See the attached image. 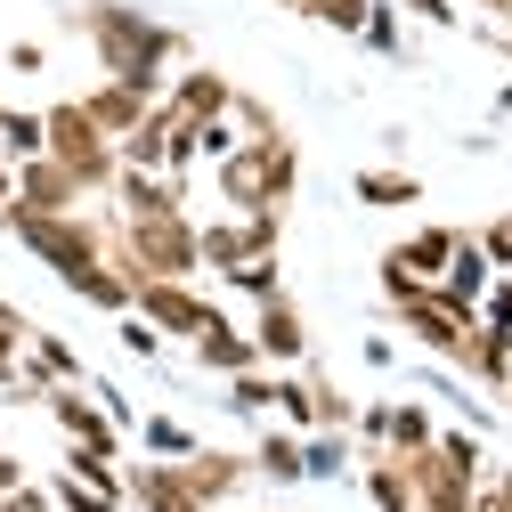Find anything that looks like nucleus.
<instances>
[{
    "label": "nucleus",
    "instance_id": "nucleus-46",
    "mask_svg": "<svg viewBox=\"0 0 512 512\" xmlns=\"http://www.w3.org/2000/svg\"><path fill=\"white\" fill-rule=\"evenodd\" d=\"M496 399H504V415H512V382H504V391H496Z\"/></svg>",
    "mask_w": 512,
    "mask_h": 512
},
{
    "label": "nucleus",
    "instance_id": "nucleus-25",
    "mask_svg": "<svg viewBox=\"0 0 512 512\" xmlns=\"http://www.w3.org/2000/svg\"><path fill=\"white\" fill-rule=\"evenodd\" d=\"M358 464L350 431H301V480H342Z\"/></svg>",
    "mask_w": 512,
    "mask_h": 512
},
{
    "label": "nucleus",
    "instance_id": "nucleus-32",
    "mask_svg": "<svg viewBox=\"0 0 512 512\" xmlns=\"http://www.w3.org/2000/svg\"><path fill=\"white\" fill-rule=\"evenodd\" d=\"M309 391H317V431H350L358 423V399L342 391L334 374H309Z\"/></svg>",
    "mask_w": 512,
    "mask_h": 512
},
{
    "label": "nucleus",
    "instance_id": "nucleus-39",
    "mask_svg": "<svg viewBox=\"0 0 512 512\" xmlns=\"http://www.w3.org/2000/svg\"><path fill=\"white\" fill-rule=\"evenodd\" d=\"M399 17H423V25H439V33H456V25H464L456 0H399Z\"/></svg>",
    "mask_w": 512,
    "mask_h": 512
},
{
    "label": "nucleus",
    "instance_id": "nucleus-7",
    "mask_svg": "<svg viewBox=\"0 0 512 512\" xmlns=\"http://www.w3.org/2000/svg\"><path fill=\"white\" fill-rule=\"evenodd\" d=\"M155 334H179V342H196L212 317H220V301L196 285V277H139V301H131Z\"/></svg>",
    "mask_w": 512,
    "mask_h": 512
},
{
    "label": "nucleus",
    "instance_id": "nucleus-37",
    "mask_svg": "<svg viewBox=\"0 0 512 512\" xmlns=\"http://www.w3.org/2000/svg\"><path fill=\"white\" fill-rule=\"evenodd\" d=\"M431 447H439L447 464H464V472H488V447H480V431H439Z\"/></svg>",
    "mask_w": 512,
    "mask_h": 512
},
{
    "label": "nucleus",
    "instance_id": "nucleus-20",
    "mask_svg": "<svg viewBox=\"0 0 512 512\" xmlns=\"http://www.w3.org/2000/svg\"><path fill=\"white\" fill-rule=\"evenodd\" d=\"M66 293H74V301H90V309H106V317H122V309L139 301V277L106 252V261H90V269H74V277H66Z\"/></svg>",
    "mask_w": 512,
    "mask_h": 512
},
{
    "label": "nucleus",
    "instance_id": "nucleus-22",
    "mask_svg": "<svg viewBox=\"0 0 512 512\" xmlns=\"http://www.w3.org/2000/svg\"><path fill=\"white\" fill-rule=\"evenodd\" d=\"M464 382H480V391H504L512 382V334L504 326H472V342H464V366H456Z\"/></svg>",
    "mask_w": 512,
    "mask_h": 512
},
{
    "label": "nucleus",
    "instance_id": "nucleus-30",
    "mask_svg": "<svg viewBox=\"0 0 512 512\" xmlns=\"http://www.w3.org/2000/svg\"><path fill=\"white\" fill-rule=\"evenodd\" d=\"M220 285H228V293H244V301H269V293H285V269H277V252H261V261L228 269Z\"/></svg>",
    "mask_w": 512,
    "mask_h": 512
},
{
    "label": "nucleus",
    "instance_id": "nucleus-42",
    "mask_svg": "<svg viewBox=\"0 0 512 512\" xmlns=\"http://www.w3.org/2000/svg\"><path fill=\"white\" fill-rule=\"evenodd\" d=\"M9 66H17V74H41L49 49H41V41H9Z\"/></svg>",
    "mask_w": 512,
    "mask_h": 512
},
{
    "label": "nucleus",
    "instance_id": "nucleus-21",
    "mask_svg": "<svg viewBox=\"0 0 512 512\" xmlns=\"http://www.w3.org/2000/svg\"><path fill=\"white\" fill-rule=\"evenodd\" d=\"M350 196L366 212H407V204H423V179L415 171H391V163H366V171H350Z\"/></svg>",
    "mask_w": 512,
    "mask_h": 512
},
{
    "label": "nucleus",
    "instance_id": "nucleus-49",
    "mask_svg": "<svg viewBox=\"0 0 512 512\" xmlns=\"http://www.w3.org/2000/svg\"><path fill=\"white\" fill-rule=\"evenodd\" d=\"M220 512H244V504H220Z\"/></svg>",
    "mask_w": 512,
    "mask_h": 512
},
{
    "label": "nucleus",
    "instance_id": "nucleus-16",
    "mask_svg": "<svg viewBox=\"0 0 512 512\" xmlns=\"http://www.w3.org/2000/svg\"><path fill=\"white\" fill-rule=\"evenodd\" d=\"M179 472H187V488L204 496V512H220V504H236V488L252 480V456H228V447H196V456H179Z\"/></svg>",
    "mask_w": 512,
    "mask_h": 512
},
{
    "label": "nucleus",
    "instance_id": "nucleus-29",
    "mask_svg": "<svg viewBox=\"0 0 512 512\" xmlns=\"http://www.w3.org/2000/svg\"><path fill=\"white\" fill-rule=\"evenodd\" d=\"M358 41H366L374 57H407V17H399V0H374L366 25H358Z\"/></svg>",
    "mask_w": 512,
    "mask_h": 512
},
{
    "label": "nucleus",
    "instance_id": "nucleus-6",
    "mask_svg": "<svg viewBox=\"0 0 512 512\" xmlns=\"http://www.w3.org/2000/svg\"><path fill=\"white\" fill-rule=\"evenodd\" d=\"M285 236V212H228V220H196V244H204V269L228 277L244 261H261V252H277Z\"/></svg>",
    "mask_w": 512,
    "mask_h": 512
},
{
    "label": "nucleus",
    "instance_id": "nucleus-18",
    "mask_svg": "<svg viewBox=\"0 0 512 512\" xmlns=\"http://www.w3.org/2000/svg\"><path fill=\"white\" fill-rule=\"evenodd\" d=\"M196 366L228 382V374H252V366H261V350H252V334H244V326H236V317L220 309V317H212V326L196 334Z\"/></svg>",
    "mask_w": 512,
    "mask_h": 512
},
{
    "label": "nucleus",
    "instance_id": "nucleus-31",
    "mask_svg": "<svg viewBox=\"0 0 512 512\" xmlns=\"http://www.w3.org/2000/svg\"><path fill=\"white\" fill-rule=\"evenodd\" d=\"M228 415H252V423H269V366H252V374H228Z\"/></svg>",
    "mask_w": 512,
    "mask_h": 512
},
{
    "label": "nucleus",
    "instance_id": "nucleus-12",
    "mask_svg": "<svg viewBox=\"0 0 512 512\" xmlns=\"http://www.w3.org/2000/svg\"><path fill=\"white\" fill-rule=\"evenodd\" d=\"M90 196H82V179L57 163V155H33V163H17V204L9 212H82Z\"/></svg>",
    "mask_w": 512,
    "mask_h": 512
},
{
    "label": "nucleus",
    "instance_id": "nucleus-17",
    "mask_svg": "<svg viewBox=\"0 0 512 512\" xmlns=\"http://www.w3.org/2000/svg\"><path fill=\"white\" fill-rule=\"evenodd\" d=\"M155 98H163V90H147V82H114V74H106L98 90H82V114L98 122L106 139H122V131H139V114H147Z\"/></svg>",
    "mask_w": 512,
    "mask_h": 512
},
{
    "label": "nucleus",
    "instance_id": "nucleus-5",
    "mask_svg": "<svg viewBox=\"0 0 512 512\" xmlns=\"http://www.w3.org/2000/svg\"><path fill=\"white\" fill-rule=\"evenodd\" d=\"M41 114H49V155L82 179V196H106L114 171H122V155H114V139L98 131V122L82 114V98H57V106H41Z\"/></svg>",
    "mask_w": 512,
    "mask_h": 512
},
{
    "label": "nucleus",
    "instance_id": "nucleus-35",
    "mask_svg": "<svg viewBox=\"0 0 512 512\" xmlns=\"http://www.w3.org/2000/svg\"><path fill=\"white\" fill-rule=\"evenodd\" d=\"M228 122H236L244 139H285V122H277V114H269L261 98H244V90H236V106H228Z\"/></svg>",
    "mask_w": 512,
    "mask_h": 512
},
{
    "label": "nucleus",
    "instance_id": "nucleus-48",
    "mask_svg": "<svg viewBox=\"0 0 512 512\" xmlns=\"http://www.w3.org/2000/svg\"><path fill=\"white\" fill-rule=\"evenodd\" d=\"M269 9H301V0H269Z\"/></svg>",
    "mask_w": 512,
    "mask_h": 512
},
{
    "label": "nucleus",
    "instance_id": "nucleus-26",
    "mask_svg": "<svg viewBox=\"0 0 512 512\" xmlns=\"http://www.w3.org/2000/svg\"><path fill=\"white\" fill-rule=\"evenodd\" d=\"M0 155H9V163L49 155V114H33V106H0Z\"/></svg>",
    "mask_w": 512,
    "mask_h": 512
},
{
    "label": "nucleus",
    "instance_id": "nucleus-50",
    "mask_svg": "<svg viewBox=\"0 0 512 512\" xmlns=\"http://www.w3.org/2000/svg\"><path fill=\"white\" fill-rule=\"evenodd\" d=\"M456 9H472V0H456Z\"/></svg>",
    "mask_w": 512,
    "mask_h": 512
},
{
    "label": "nucleus",
    "instance_id": "nucleus-24",
    "mask_svg": "<svg viewBox=\"0 0 512 512\" xmlns=\"http://www.w3.org/2000/svg\"><path fill=\"white\" fill-rule=\"evenodd\" d=\"M447 252H456V228H415V236H399V244H391V261H399L407 277L439 285V269H447Z\"/></svg>",
    "mask_w": 512,
    "mask_h": 512
},
{
    "label": "nucleus",
    "instance_id": "nucleus-36",
    "mask_svg": "<svg viewBox=\"0 0 512 512\" xmlns=\"http://www.w3.org/2000/svg\"><path fill=\"white\" fill-rule=\"evenodd\" d=\"M49 496H57V512H122L114 496H98V488H82L74 472H57V488H49Z\"/></svg>",
    "mask_w": 512,
    "mask_h": 512
},
{
    "label": "nucleus",
    "instance_id": "nucleus-51",
    "mask_svg": "<svg viewBox=\"0 0 512 512\" xmlns=\"http://www.w3.org/2000/svg\"><path fill=\"white\" fill-rule=\"evenodd\" d=\"M504 41H512V25H504Z\"/></svg>",
    "mask_w": 512,
    "mask_h": 512
},
{
    "label": "nucleus",
    "instance_id": "nucleus-15",
    "mask_svg": "<svg viewBox=\"0 0 512 512\" xmlns=\"http://www.w3.org/2000/svg\"><path fill=\"white\" fill-rule=\"evenodd\" d=\"M106 196L122 204V220H155V212H187V179H163V171H139V163H122Z\"/></svg>",
    "mask_w": 512,
    "mask_h": 512
},
{
    "label": "nucleus",
    "instance_id": "nucleus-45",
    "mask_svg": "<svg viewBox=\"0 0 512 512\" xmlns=\"http://www.w3.org/2000/svg\"><path fill=\"white\" fill-rule=\"evenodd\" d=\"M0 204H17V163L0 155Z\"/></svg>",
    "mask_w": 512,
    "mask_h": 512
},
{
    "label": "nucleus",
    "instance_id": "nucleus-41",
    "mask_svg": "<svg viewBox=\"0 0 512 512\" xmlns=\"http://www.w3.org/2000/svg\"><path fill=\"white\" fill-rule=\"evenodd\" d=\"M25 334H33V326H25V309H17V301H0V358H17Z\"/></svg>",
    "mask_w": 512,
    "mask_h": 512
},
{
    "label": "nucleus",
    "instance_id": "nucleus-1",
    "mask_svg": "<svg viewBox=\"0 0 512 512\" xmlns=\"http://www.w3.org/2000/svg\"><path fill=\"white\" fill-rule=\"evenodd\" d=\"M82 41L98 49V74L114 82H147L163 90L171 66H187V33L179 25H155L147 9H131V0H82Z\"/></svg>",
    "mask_w": 512,
    "mask_h": 512
},
{
    "label": "nucleus",
    "instance_id": "nucleus-47",
    "mask_svg": "<svg viewBox=\"0 0 512 512\" xmlns=\"http://www.w3.org/2000/svg\"><path fill=\"white\" fill-rule=\"evenodd\" d=\"M0 236H9V204H0Z\"/></svg>",
    "mask_w": 512,
    "mask_h": 512
},
{
    "label": "nucleus",
    "instance_id": "nucleus-2",
    "mask_svg": "<svg viewBox=\"0 0 512 512\" xmlns=\"http://www.w3.org/2000/svg\"><path fill=\"white\" fill-rule=\"evenodd\" d=\"M212 187L228 212H285L301 187V147L293 139H244L212 163Z\"/></svg>",
    "mask_w": 512,
    "mask_h": 512
},
{
    "label": "nucleus",
    "instance_id": "nucleus-43",
    "mask_svg": "<svg viewBox=\"0 0 512 512\" xmlns=\"http://www.w3.org/2000/svg\"><path fill=\"white\" fill-rule=\"evenodd\" d=\"M366 366H374V374H391V366H399V350L382 342V334H366Z\"/></svg>",
    "mask_w": 512,
    "mask_h": 512
},
{
    "label": "nucleus",
    "instance_id": "nucleus-34",
    "mask_svg": "<svg viewBox=\"0 0 512 512\" xmlns=\"http://www.w3.org/2000/svg\"><path fill=\"white\" fill-rule=\"evenodd\" d=\"M114 342H122V350H131L139 366H155V358H163V334L147 326V317H139V309H122V317H114Z\"/></svg>",
    "mask_w": 512,
    "mask_h": 512
},
{
    "label": "nucleus",
    "instance_id": "nucleus-44",
    "mask_svg": "<svg viewBox=\"0 0 512 512\" xmlns=\"http://www.w3.org/2000/svg\"><path fill=\"white\" fill-rule=\"evenodd\" d=\"M17 480H25V456H0V496H9Z\"/></svg>",
    "mask_w": 512,
    "mask_h": 512
},
{
    "label": "nucleus",
    "instance_id": "nucleus-40",
    "mask_svg": "<svg viewBox=\"0 0 512 512\" xmlns=\"http://www.w3.org/2000/svg\"><path fill=\"white\" fill-rule=\"evenodd\" d=\"M480 252H488L496 269H512V212H496V220L480 228Z\"/></svg>",
    "mask_w": 512,
    "mask_h": 512
},
{
    "label": "nucleus",
    "instance_id": "nucleus-27",
    "mask_svg": "<svg viewBox=\"0 0 512 512\" xmlns=\"http://www.w3.org/2000/svg\"><path fill=\"white\" fill-rule=\"evenodd\" d=\"M366 496H374V512H415L407 464H399V456H366Z\"/></svg>",
    "mask_w": 512,
    "mask_h": 512
},
{
    "label": "nucleus",
    "instance_id": "nucleus-38",
    "mask_svg": "<svg viewBox=\"0 0 512 512\" xmlns=\"http://www.w3.org/2000/svg\"><path fill=\"white\" fill-rule=\"evenodd\" d=\"M472 512H512V464L480 472V496H472Z\"/></svg>",
    "mask_w": 512,
    "mask_h": 512
},
{
    "label": "nucleus",
    "instance_id": "nucleus-3",
    "mask_svg": "<svg viewBox=\"0 0 512 512\" xmlns=\"http://www.w3.org/2000/svg\"><path fill=\"white\" fill-rule=\"evenodd\" d=\"M9 236L33 252L41 269L74 277V269H90V261H106V252H114L122 220H98V212H9Z\"/></svg>",
    "mask_w": 512,
    "mask_h": 512
},
{
    "label": "nucleus",
    "instance_id": "nucleus-28",
    "mask_svg": "<svg viewBox=\"0 0 512 512\" xmlns=\"http://www.w3.org/2000/svg\"><path fill=\"white\" fill-rule=\"evenodd\" d=\"M131 431H139V447H147V456H163V464H179V456H196V447H204V439L187 431L179 415H139Z\"/></svg>",
    "mask_w": 512,
    "mask_h": 512
},
{
    "label": "nucleus",
    "instance_id": "nucleus-9",
    "mask_svg": "<svg viewBox=\"0 0 512 512\" xmlns=\"http://www.w3.org/2000/svg\"><path fill=\"white\" fill-rule=\"evenodd\" d=\"M252 350H261V366H301L309 358V317L293 293H269V301H252Z\"/></svg>",
    "mask_w": 512,
    "mask_h": 512
},
{
    "label": "nucleus",
    "instance_id": "nucleus-19",
    "mask_svg": "<svg viewBox=\"0 0 512 512\" xmlns=\"http://www.w3.org/2000/svg\"><path fill=\"white\" fill-rule=\"evenodd\" d=\"M131 504H139V512H204V496L187 488V472L163 464V456H147V464L131 472Z\"/></svg>",
    "mask_w": 512,
    "mask_h": 512
},
{
    "label": "nucleus",
    "instance_id": "nucleus-4",
    "mask_svg": "<svg viewBox=\"0 0 512 512\" xmlns=\"http://www.w3.org/2000/svg\"><path fill=\"white\" fill-rule=\"evenodd\" d=\"M114 261L131 277H204V244L187 212H155V220H122Z\"/></svg>",
    "mask_w": 512,
    "mask_h": 512
},
{
    "label": "nucleus",
    "instance_id": "nucleus-13",
    "mask_svg": "<svg viewBox=\"0 0 512 512\" xmlns=\"http://www.w3.org/2000/svg\"><path fill=\"white\" fill-rule=\"evenodd\" d=\"M163 106H171V114H187V122H212V114H228V106H236V82H228L220 66H171Z\"/></svg>",
    "mask_w": 512,
    "mask_h": 512
},
{
    "label": "nucleus",
    "instance_id": "nucleus-10",
    "mask_svg": "<svg viewBox=\"0 0 512 512\" xmlns=\"http://www.w3.org/2000/svg\"><path fill=\"white\" fill-rule=\"evenodd\" d=\"M41 407H49V423L66 431V447H98V456H122V423L82 391L74 399V382H57V391H41Z\"/></svg>",
    "mask_w": 512,
    "mask_h": 512
},
{
    "label": "nucleus",
    "instance_id": "nucleus-8",
    "mask_svg": "<svg viewBox=\"0 0 512 512\" xmlns=\"http://www.w3.org/2000/svg\"><path fill=\"white\" fill-rule=\"evenodd\" d=\"M391 309H399V326H407V334H415L439 366H464V342H472V326H480V317H456V309H447L431 285H423V293H407V301H391Z\"/></svg>",
    "mask_w": 512,
    "mask_h": 512
},
{
    "label": "nucleus",
    "instance_id": "nucleus-23",
    "mask_svg": "<svg viewBox=\"0 0 512 512\" xmlns=\"http://www.w3.org/2000/svg\"><path fill=\"white\" fill-rule=\"evenodd\" d=\"M252 480H277V488L301 480V431H293V423H261V447H252Z\"/></svg>",
    "mask_w": 512,
    "mask_h": 512
},
{
    "label": "nucleus",
    "instance_id": "nucleus-33",
    "mask_svg": "<svg viewBox=\"0 0 512 512\" xmlns=\"http://www.w3.org/2000/svg\"><path fill=\"white\" fill-rule=\"evenodd\" d=\"M366 9H374V0H301V17H309V25H334V33H350V41H358Z\"/></svg>",
    "mask_w": 512,
    "mask_h": 512
},
{
    "label": "nucleus",
    "instance_id": "nucleus-14",
    "mask_svg": "<svg viewBox=\"0 0 512 512\" xmlns=\"http://www.w3.org/2000/svg\"><path fill=\"white\" fill-rule=\"evenodd\" d=\"M488 277H496V261L480 252V236H456V252H447V269H439V301L456 309V317H480V293H488Z\"/></svg>",
    "mask_w": 512,
    "mask_h": 512
},
{
    "label": "nucleus",
    "instance_id": "nucleus-11",
    "mask_svg": "<svg viewBox=\"0 0 512 512\" xmlns=\"http://www.w3.org/2000/svg\"><path fill=\"white\" fill-rule=\"evenodd\" d=\"M399 464H407V480H415V512H472V496H480V472L447 464L439 447H423V456H399Z\"/></svg>",
    "mask_w": 512,
    "mask_h": 512
}]
</instances>
